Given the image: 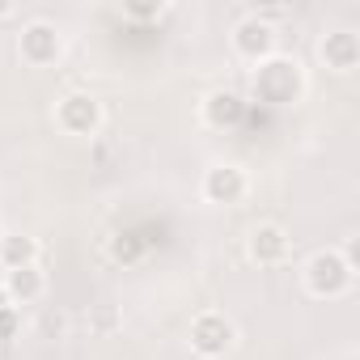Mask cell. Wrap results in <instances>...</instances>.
Segmentation results:
<instances>
[{"label":"cell","instance_id":"1","mask_svg":"<svg viewBox=\"0 0 360 360\" xmlns=\"http://www.w3.org/2000/svg\"><path fill=\"white\" fill-rule=\"evenodd\" d=\"M250 89H255V102H267V106H292L301 102L305 94V72L297 60L288 56H271L263 64H255L250 72Z\"/></svg>","mask_w":360,"mask_h":360},{"label":"cell","instance_id":"2","mask_svg":"<svg viewBox=\"0 0 360 360\" xmlns=\"http://www.w3.org/2000/svg\"><path fill=\"white\" fill-rule=\"evenodd\" d=\"M301 280H305V292L318 297V301H339L352 292L356 284V267L339 255V250H314L301 267Z\"/></svg>","mask_w":360,"mask_h":360},{"label":"cell","instance_id":"3","mask_svg":"<svg viewBox=\"0 0 360 360\" xmlns=\"http://www.w3.org/2000/svg\"><path fill=\"white\" fill-rule=\"evenodd\" d=\"M191 352L195 356H204V360H221V356H229L233 352V343H238V326H233V318L229 314H221V309H208V314H200L195 322H191Z\"/></svg>","mask_w":360,"mask_h":360},{"label":"cell","instance_id":"4","mask_svg":"<svg viewBox=\"0 0 360 360\" xmlns=\"http://www.w3.org/2000/svg\"><path fill=\"white\" fill-rule=\"evenodd\" d=\"M56 127H60L64 136H81V140L98 136V131H102V102H98L94 94H85V89L64 94V98L56 102Z\"/></svg>","mask_w":360,"mask_h":360},{"label":"cell","instance_id":"5","mask_svg":"<svg viewBox=\"0 0 360 360\" xmlns=\"http://www.w3.org/2000/svg\"><path fill=\"white\" fill-rule=\"evenodd\" d=\"M200 195L217 208H233L250 195V174L238 165V161H217L204 169V183H200Z\"/></svg>","mask_w":360,"mask_h":360},{"label":"cell","instance_id":"6","mask_svg":"<svg viewBox=\"0 0 360 360\" xmlns=\"http://www.w3.org/2000/svg\"><path fill=\"white\" fill-rule=\"evenodd\" d=\"M276 43H280V34H276V26H271L267 13H246V18L233 26V51H238V60H246V64L271 60V56H276Z\"/></svg>","mask_w":360,"mask_h":360},{"label":"cell","instance_id":"7","mask_svg":"<svg viewBox=\"0 0 360 360\" xmlns=\"http://www.w3.org/2000/svg\"><path fill=\"white\" fill-rule=\"evenodd\" d=\"M18 56H22V64H30V68H51V64L64 56V34H60V26H51V22H26L22 34H18Z\"/></svg>","mask_w":360,"mask_h":360},{"label":"cell","instance_id":"8","mask_svg":"<svg viewBox=\"0 0 360 360\" xmlns=\"http://www.w3.org/2000/svg\"><path fill=\"white\" fill-rule=\"evenodd\" d=\"M246 255H250V263H259V267H280V263H288V255H292V238H288L284 225L263 221V225L250 229Z\"/></svg>","mask_w":360,"mask_h":360},{"label":"cell","instance_id":"9","mask_svg":"<svg viewBox=\"0 0 360 360\" xmlns=\"http://www.w3.org/2000/svg\"><path fill=\"white\" fill-rule=\"evenodd\" d=\"M250 102L238 94V89H212L204 102H200V119L212 127V131H229V127H242Z\"/></svg>","mask_w":360,"mask_h":360},{"label":"cell","instance_id":"10","mask_svg":"<svg viewBox=\"0 0 360 360\" xmlns=\"http://www.w3.org/2000/svg\"><path fill=\"white\" fill-rule=\"evenodd\" d=\"M318 56L330 72H356L360 68V39L352 30H326L318 39Z\"/></svg>","mask_w":360,"mask_h":360},{"label":"cell","instance_id":"11","mask_svg":"<svg viewBox=\"0 0 360 360\" xmlns=\"http://www.w3.org/2000/svg\"><path fill=\"white\" fill-rule=\"evenodd\" d=\"M0 292H5L9 305H34V301H43V292H47V276H43L39 267L5 271V276H0Z\"/></svg>","mask_w":360,"mask_h":360},{"label":"cell","instance_id":"12","mask_svg":"<svg viewBox=\"0 0 360 360\" xmlns=\"http://www.w3.org/2000/svg\"><path fill=\"white\" fill-rule=\"evenodd\" d=\"M39 255H43V246L30 233H5V238H0V267H5V271L39 267Z\"/></svg>","mask_w":360,"mask_h":360},{"label":"cell","instance_id":"13","mask_svg":"<svg viewBox=\"0 0 360 360\" xmlns=\"http://www.w3.org/2000/svg\"><path fill=\"white\" fill-rule=\"evenodd\" d=\"M123 13H127V18H136V22H148V18H161V13H165V5H127Z\"/></svg>","mask_w":360,"mask_h":360},{"label":"cell","instance_id":"14","mask_svg":"<svg viewBox=\"0 0 360 360\" xmlns=\"http://www.w3.org/2000/svg\"><path fill=\"white\" fill-rule=\"evenodd\" d=\"M5 18H13V5H9V0H0V22H5Z\"/></svg>","mask_w":360,"mask_h":360}]
</instances>
